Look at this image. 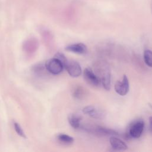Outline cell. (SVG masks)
<instances>
[{"label": "cell", "mask_w": 152, "mask_h": 152, "mask_svg": "<svg viewBox=\"0 0 152 152\" xmlns=\"http://www.w3.org/2000/svg\"><path fill=\"white\" fill-rule=\"evenodd\" d=\"M85 129L93 134H96L99 135H118L119 134L115 130L108 128L106 127L99 126V125H95V126H90L86 127Z\"/></svg>", "instance_id": "cell-4"}, {"label": "cell", "mask_w": 152, "mask_h": 152, "mask_svg": "<svg viewBox=\"0 0 152 152\" xmlns=\"http://www.w3.org/2000/svg\"><path fill=\"white\" fill-rule=\"evenodd\" d=\"M96 74L100 80L104 88L109 90L111 87V74L108 64L103 61H97L94 65Z\"/></svg>", "instance_id": "cell-1"}, {"label": "cell", "mask_w": 152, "mask_h": 152, "mask_svg": "<svg viewBox=\"0 0 152 152\" xmlns=\"http://www.w3.org/2000/svg\"><path fill=\"white\" fill-rule=\"evenodd\" d=\"M109 141L112 148L114 150L123 151L128 148L127 145L122 140L116 137L115 135L111 136L110 137Z\"/></svg>", "instance_id": "cell-9"}, {"label": "cell", "mask_w": 152, "mask_h": 152, "mask_svg": "<svg viewBox=\"0 0 152 152\" xmlns=\"http://www.w3.org/2000/svg\"><path fill=\"white\" fill-rule=\"evenodd\" d=\"M45 65L46 70L54 75L60 74L64 68L62 62L55 57L48 60Z\"/></svg>", "instance_id": "cell-3"}, {"label": "cell", "mask_w": 152, "mask_h": 152, "mask_svg": "<svg viewBox=\"0 0 152 152\" xmlns=\"http://www.w3.org/2000/svg\"><path fill=\"white\" fill-rule=\"evenodd\" d=\"M65 50L77 54H84L87 51V46L82 43L71 44L65 47Z\"/></svg>", "instance_id": "cell-10"}, {"label": "cell", "mask_w": 152, "mask_h": 152, "mask_svg": "<svg viewBox=\"0 0 152 152\" xmlns=\"http://www.w3.org/2000/svg\"><path fill=\"white\" fill-rule=\"evenodd\" d=\"M14 127L15 129V131H16L17 134L20 135L21 137H23L24 138H26V136L25 135V133L24 131L23 130L21 126L17 123V122H14Z\"/></svg>", "instance_id": "cell-14"}, {"label": "cell", "mask_w": 152, "mask_h": 152, "mask_svg": "<svg viewBox=\"0 0 152 152\" xmlns=\"http://www.w3.org/2000/svg\"><path fill=\"white\" fill-rule=\"evenodd\" d=\"M83 112L94 119H102L105 116V113L102 110L96 108L93 105H89L84 107L83 109Z\"/></svg>", "instance_id": "cell-8"}, {"label": "cell", "mask_w": 152, "mask_h": 152, "mask_svg": "<svg viewBox=\"0 0 152 152\" xmlns=\"http://www.w3.org/2000/svg\"><path fill=\"white\" fill-rule=\"evenodd\" d=\"M144 126V122L141 119H138L132 121L128 126L125 135V138L127 139L140 138L143 132Z\"/></svg>", "instance_id": "cell-2"}, {"label": "cell", "mask_w": 152, "mask_h": 152, "mask_svg": "<svg viewBox=\"0 0 152 152\" xmlns=\"http://www.w3.org/2000/svg\"><path fill=\"white\" fill-rule=\"evenodd\" d=\"M148 106H149V107L152 109V104H151V103H148Z\"/></svg>", "instance_id": "cell-18"}, {"label": "cell", "mask_w": 152, "mask_h": 152, "mask_svg": "<svg viewBox=\"0 0 152 152\" xmlns=\"http://www.w3.org/2000/svg\"><path fill=\"white\" fill-rule=\"evenodd\" d=\"M64 68L72 77H78L81 74V68L78 62L74 60H68Z\"/></svg>", "instance_id": "cell-6"}, {"label": "cell", "mask_w": 152, "mask_h": 152, "mask_svg": "<svg viewBox=\"0 0 152 152\" xmlns=\"http://www.w3.org/2000/svg\"><path fill=\"white\" fill-rule=\"evenodd\" d=\"M54 57L56 58H57L58 60H59V61L62 62V64H63L64 66H65V64L66 63V62H67V61H68V59L66 58V57L65 56V55H64L63 53H61V52H58V53H56Z\"/></svg>", "instance_id": "cell-16"}, {"label": "cell", "mask_w": 152, "mask_h": 152, "mask_svg": "<svg viewBox=\"0 0 152 152\" xmlns=\"http://www.w3.org/2000/svg\"><path fill=\"white\" fill-rule=\"evenodd\" d=\"M83 75L85 81L88 84L92 86L97 87L99 86L101 83L100 79L96 74V73L89 68H86V69H84L83 72Z\"/></svg>", "instance_id": "cell-7"}, {"label": "cell", "mask_w": 152, "mask_h": 152, "mask_svg": "<svg viewBox=\"0 0 152 152\" xmlns=\"http://www.w3.org/2000/svg\"><path fill=\"white\" fill-rule=\"evenodd\" d=\"M151 13H152V0L151 2Z\"/></svg>", "instance_id": "cell-19"}, {"label": "cell", "mask_w": 152, "mask_h": 152, "mask_svg": "<svg viewBox=\"0 0 152 152\" xmlns=\"http://www.w3.org/2000/svg\"><path fill=\"white\" fill-rule=\"evenodd\" d=\"M73 96L77 99H80L84 94V90L80 87H76L73 91Z\"/></svg>", "instance_id": "cell-15"}, {"label": "cell", "mask_w": 152, "mask_h": 152, "mask_svg": "<svg viewBox=\"0 0 152 152\" xmlns=\"http://www.w3.org/2000/svg\"><path fill=\"white\" fill-rule=\"evenodd\" d=\"M115 90L120 96H125L129 91V83L126 75H124L121 80H118L115 84Z\"/></svg>", "instance_id": "cell-5"}, {"label": "cell", "mask_w": 152, "mask_h": 152, "mask_svg": "<svg viewBox=\"0 0 152 152\" xmlns=\"http://www.w3.org/2000/svg\"><path fill=\"white\" fill-rule=\"evenodd\" d=\"M143 58L145 64L149 67L152 68V51L150 49L144 50Z\"/></svg>", "instance_id": "cell-12"}, {"label": "cell", "mask_w": 152, "mask_h": 152, "mask_svg": "<svg viewBox=\"0 0 152 152\" xmlns=\"http://www.w3.org/2000/svg\"><path fill=\"white\" fill-rule=\"evenodd\" d=\"M68 121L70 125L74 129H78L81 125V118L80 116L75 114L71 113L68 117Z\"/></svg>", "instance_id": "cell-11"}, {"label": "cell", "mask_w": 152, "mask_h": 152, "mask_svg": "<svg viewBox=\"0 0 152 152\" xmlns=\"http://www.w3.org/2000/svg\"><path fill=\"white\" fill-rule=\"evenodd\" d=\"M149 123H150V129H151V131H152V116L149 118Z\"/></svg>", "instance_id": "cell-17"}, {"label": "cell", "mask_w": 152, "mask_h": 152, "mask_svg": "<svg viewBox=\"0 0 152 152\" xmlns=\"http://www.w3.org/2000/svg\"><path fill=\"white\" fill-rule=\"evenodd\" d=\"M57 138L60 142H63L64 144H71L74 141V138L66 134H59L57 137Z\"/></svg>", "instance_id": "cell-13"}]
</instances>
